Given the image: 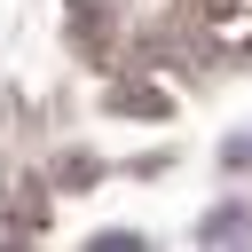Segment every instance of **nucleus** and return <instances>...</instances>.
<instances>
[{
  "label": "nucleus",
  "instance_id": "nucleus-1",
  "mask_svg": "<svg viewBox=\"0 0 252 252\" xmlns=\"http://www.w3.org/2000/svg\"><path fill=\"white\" fill-rule=\"evenodd\" d=\"M228 165H252V134H236V142H228Z\"/></svg>",
  "mask_w": 252,
  "mask_h": 252
}]
</instances>
